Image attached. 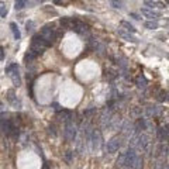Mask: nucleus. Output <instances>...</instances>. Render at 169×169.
<instances>
[{"label":"nucleus","mask_w":169,"mask_h":169,"mask_svg":"<svg viewBox=\"0 0 169 169\" xmlns=\"http://www.w3.org/2000/svg\"><path fill=\"white\" fill-rule=\"evenodd\" d=\"M7 99H9V101H11V103H13V106L20 104V103L16 100V96H14V90H9V92H7Z\"/></svg>","instance_id":"4468645a"},{"label":"nucleus","mask_w":169,"mask_h":169,"mask_svg":"<svg viewBox=\"0 0 169 169\" xmlns=\"http://www.w3.org/2000/svg\"><path fill=\"white\" fill-rule=\"evenodd\" d=\"M144 5L146 7H149V9H154V7H158V3L154 2V0H144Z\"/></svg>","instance_id":"412c9836"},{"label":"nucleus","mask_w":169,"mask_h":169,"mask_svg":"<svg viewBox=\"0 0 169 169\" xmlns=\"http://www.w3.org/2000/svg\"><path fill=\"white\" fill-rule=\"evenodd\" d=\"M44 169H50V168H48V166H44Z\"/></svg>","instance_id":"c756f323"},{"label":"nucleus","mask_w":169,"mask_h":169,"mask_svg":"<svg viewBox=\"0 0 169 169\" xmlns=\"http://www.w3.org/2000/svg\"><path fill=\"white\" fill-rule=\"evenodd\" d=\"M168 128L166 127H161L159 130H158V135H159V138H165L166 135H168Z\"/></svg>","instance_id":"aec40b11"},{"label":"nucleus","mask_w":169,"mask_h":169,"mask_svg":"<svg viewBox=\"0 0 169 169\" xmlns=\"http://www.w3.org/2000/svg\"><path fill=\"white\" fill-rule=\"evenodd\" d=\"M120 145H121V142H120V138L119 137H113L110 141H107V145H106V151L109 152V154H114V152L119 151Z\"/></svg>","instance_id":"423d86ee"},{"label":"nucleus","mask_w":169,"mask_h":169,"mask_svg":"<svg viewBox=\"0 0 169 169\" xmlns=\"http://www.w3.org/2000/svg\"><path fill=\"white\" fill-rule=\"evenodd\" d=\"M65 138H66V141H73L75 140V135H76V127H75V124H73L72 120H69L66 121L65 124Z\"/></svg>","instance_id":"39448f33"},{"label":"nucleus","mask_w":169,"mask_h":169,"mask_svg":"<svg viewBox=\"0 0 169 169\" xmlns=\"http://www.w3.org/2000/svg\"><path fill=\"white\" fill-rule=\"evenodd\" d=\"M90 141L93 144V149H99V146L101 145V134L95 130L90 135Z\"/></svg>","instance_id":"0eeeda50"},{"label":"nucleus","mask_w":169,"mask_h":169,"mask_svg":"<svg viewBox=\"0 0 169 169\" xmlns=\"http://www.w3.org/2000/svg\"><path fill=\"white\" fill-rule=\"evenodd\" d=\"M145 27L148 30H155V28H158V24H156V21H146Z\"/></svg>","instance_id":"4be33fe9"},{"label":"nucleus","mask_w":169,"mask_h":169,"mask_svg":"<svg viewBox=\"0 0 169 169\" xmlns=\"http://www.w3.org/2000/svg\"><path fill=\"white\" fill-rule=\"evenodd\" d=\"M138 159V155L134 148H130L127 152H125V168L127 169H134L135 166V162Z\"/></svg>","instance_id":"20e7f679"},{"label":"nucleus","mask_w":169,"mask_h":169,"mask_svg":"<svg viewBox=\"0 0 169 169\" xmlns=\"http://www.w3.org/2000/svg\"><path fill=\"white\" fill-rule=\"evenodd\" d=\"M6 73L11 78L14 86H20V85H21V79H20V75H18V65L17 64H11L10 66H7V68H6Z\"/></svg>","instance_id":"7ed1b4c3"},{"label":"nucleus","mask_w":169,"mask_h":169,"mask_svg":"<svg viewBox=\"0 0 169 169\" xmlns=\"http://www.w3.org/2000/svg\"><path fill=\"white\" fill-rule=\"evenodd\" d=\"M3 109V103H2V101H0V110Z\"/></svg>","instance_id":"c85d7f7f"},{"label":"nucleus","mask_w":169,"mask_h":169,"mask_svg":"<svg viewBox=\"0 0 169 169\" xmlns=\"http://www.w3.org/2000/svg\"><path fill=\"white\" fill-rule=\"evenodd\" d=\"M119 35H121L124 38V40H125V41H130V42H137V40H135V38H134L133 35H131V34H130V32H124L123 30H120L119 28Z\"/></svg>","instance_id":"9b49d317"},{"label":"nucleus","mask_w":169,"mask_h":169,"mask_svg":"<svg viewBox=\"0 0 169 169\" xmlns=\"http://www.w3.org/2000/svg\"><path fill=\"white\" fill-rule=\"evenodd\" d=\"M26 6H27V0H16V2H14L16 10H23Z\"/></svg>","instance_id":"ddd939ff"},{"label":"nucleus","mask_w":169,"mask_h":169,"mask_svg":"<svg viewBox=\"0 0 169 169\" xmlns=\"http://www.w3.org/2000/svg\"><path fill=\"white\" fill-rule=\"evenodd\" d=\"M40 35H41V38L47 42V45H52L55 41V38H56V32H55L52 26H45V27L41 30V34H40Z\"/></svg>","instance_id":"f03ea898"},{"label":"nucleus","mask_w":169,"mask_h":169,"mask_svg":"<svg viewBox=\"0 0 169 169\" xmlns=\"http://www.w3.org/2000/svg\"><path fill=\"white\" fill-rule=\"evenodd\" d=\"M35 58H37V55L34 54L32 51H28L27 54H26V56H24V59H26V62H27V64H28V62H31L32 59H35Z\"/></svg>","instance_id":"a211bd4d"},{"label":"nucleus","mask_w":169,"mask_h":169,"mask_svg":"<svg viewBox=\"0 0 169 169\" xmlns=\"http://www.w3.org/2000/svg\"><path fill=\"white\" fill-rule=\"evenodd\" d=\"M75 21L76 20H72V18H68V17H62L61 18V26L66 30H73V26H75Z\"/></svg>","instance_id":"1a4fd4ad"},{"label":"nucleus","mask_w":169,"mask_h":169,"mask_svg":"<svg viewBox=\"0 0 169 169\" xmlns=\"http://www.w3.org/2000/svg\"><path fill=\"white\" fill-rule=\"evenodd\" d=\"M121 26H123V27H125V30H127L128 32H135L134 26H133V24H130L128 21H121Z\"/></svg>","instance_id":"f3484780"},{"label":"nucleus","mask_w":169,"mask_h":169,"mask_svg":"<svg viewBox=\"0 0 169 169\" xmlns=\"http://www.w3.org/2000/svg\"><path fill=\"white\" fill-rule=\"evenodd\" d=\"M65 158H66V161H68V162H71V161H72V152L68 151L66 154H65Z\"/></svg>","instance_id":"b1692460"},{"label":"nucleus","mask_w":169,"mask_h":169,"mask_svg":"<svg viewBox=\"0 0 169 169\" xmlns=\"http://www.w3.org/2000/svg\"><path fill=\"white\" fill-rule=\"evenodd\" d=\"M0 16H2V17H6V16H7V7H6L5 2H0Z\"/></svg>","instance_id":"6ab92c4d"},{"label":"nucleus","mask_w":169,"mask_h":169,"mask_svg":"<svg viewBox=\"0 0 169 169\" xmlns=\"http://www.w3.org/2000/svg\"><path fill=\"white\" fill-rule=\"evenodd\" d=\"M166 2H168V3H169V0H166Z\"/></svg>","instance_id":"7c9ffc66"},{"label":"nucleus","mask_w":169,"mask_h":169,"mask_svg":"<svg viewBox=\"0 0 169 169\" xmlns=\"http://www.w3.org/2000/svg\"><path fill=\"white\" fill-rule=\"evenodd\" d=\"M73 31L78 32V34H86L87 32V26L85 23H82V21H75V26H73Z\"/></svg>","instance_id":"6e6552de"},{"label":"nucleus","mask_w":169,"mask_h":169,"mask_svg":"<svg viewBox=\"0 0 169 169\" xmlns=\"http://www.w3.org/2000/svg\"><path fill=\"white\" fill-rule=\"evenodd\" d=\"M54 3L55 5H61V3H62V0H54Z\"/></svg>","instance_id":"cd10ccee"},{"label":"nucleus","mask_w":169,"mask_h":169,"mask_svg":"<svg viewBox=\"0 0 169 169\" xmlns=\"http://www.w3.org/2000/svg\"><path fill=\"white\" fill-rule=\"evenodd\" d=\"M168 169H169V165H168Z\"/></svg>","instance_id":"2f4dec72"},{"label":"nucleus","mask_w":169,"mask_h":169,"mask_svg":"<svg viewBox=\"0 0 169 169\" xmlns=\"http://www.w3.org/2000/svg\"><path fill=\"white\" fill-rule=\"evenodd\" d=\"M141 13L145 16V17H148L149 20H156V18L159 17V14L155 13V11H152V10H148V9H142Z\"/></svg>","instance_id":"9d476101"},{"label":"nucleus","mask_w":169,"mask_h":169,"mask_svg":"<svg viewBox=\"0 0 169 169\" xmlns=\"http://www.w3.org/2000/svg\"><path fill=\"white\" fill-rule=\"evenodd\" d=\"M146 83H148V82H146V79L144 78L142 75L137 78V86H138V87H142V89H145V87H146Z\"/></svg>","instance_id":"2eb2a0df"},{"label":"nucleus","mask_w":169,"mask_h":169,"mask_svg":"<svg viewBox=\"0 0 169 169\" xmlns=\"http://www.w3.org/2000/svg\"><path fill=\"white\" fill-rule=\"evenodd\" d=\"M47 47L48 45H47V42L41 38V35H35L31 41V48H30V51H32V52L38 56L40 54L44 52V50H45Z\"/></svg>","instance_id":"f257e3e1"},{"label":"nucleus","mask_w":169,"mask_h":169,"mask_svg":"<svg viewBox=\"0 0 169 169\" xmlns=\"http://www.w3.org/2000/svg\"><path fill=\"white\" fill-rule=\"evenodd\" d=\"M131 17H134V18H135V20H140V17H138L137 14H134V13H131Z\"/></svg>","instance_id":"bb28decb"},{"label":"nucleus","mask_w":169,"mask_h":169,"mask_svg":"<svg viewBox=\"0 0 169 169\" xmlns=\"http://www.w3.org/2000/svg\"><path fill=\"white\" fill-rule=\"evenodd\" d=\"M10 28H11V31H13L14 40H20V38H21V32H20V30H18L17 24H16V23H11V24H10Z\"/></svg>","instance_id":"f8f14e48"},{"label":"nucleus","mask_w":169,"mask_h":169,"mask_svg":"<svg viewBox=\"0 0 169 169\" xmlns=\"http://www.w3.org/2000/svg\"><path fill=\"white\" fill-rule=\"evenodd\" d=\"M117 166H120V168H124V166H125V152H123V154L119 156V159H117Z\"/></svg>","instance_id":"dca6fc26"},{"label":"nucleus","mask_w":169,"mask_h":169,"mask_svg":"<svg viewBox=\"0 0 169 169\" xmlns=\"http://www.w3.org/2000/svg\"><path fill=\"white\" fill-rule=\"evenodd\" d=\"M111 6H113L114 9H121V7H123V3H121V2H116V0H113V2H111Z\"/></svg>","instance_id":"5701e85b"},{"label":"nucleus","mask_w":169,"mask_h":169,"mask_svg":"<svg viewBox=\"0 0 169 169\" xmlns=\"http://www.w3.org/2000/svg\"><path fill=\"white\" fill-rule=\"evenodd\" d=\"M5 59V50L0 47V61H3Z\"/></svg>","instance_id":"393cba45"},{"label":"nucleus","mask_w":169,"mask_h":169,"mask_svg":"<svg viewBox=\"0 0 169 169\" xmlns=\"http://www.w3.org/2000/svg\"><path fill=\"white\" fill-rule=\"evenodd\" d=\"M32 26H34V23H32V21H28V23H27V31H31Z\"/></svg>","instance_id":"a878e982"}]
</instances>
